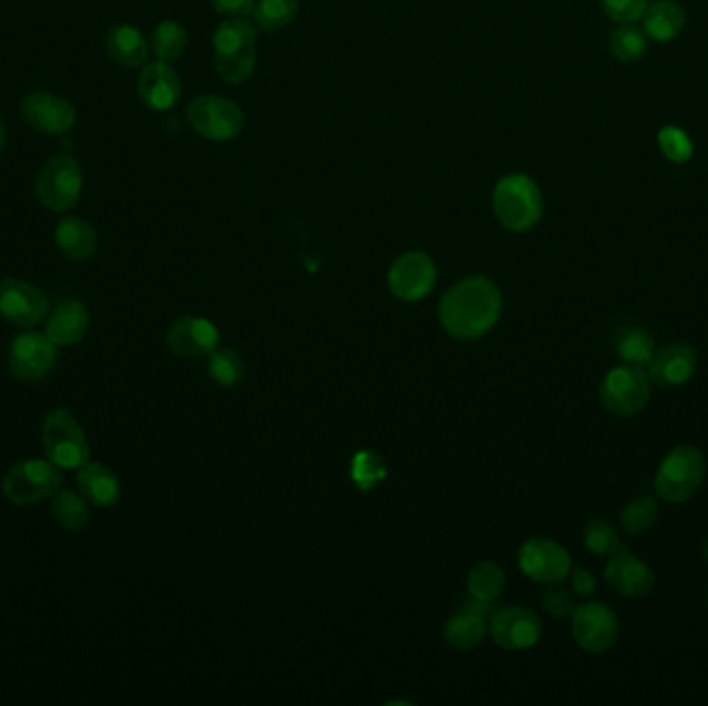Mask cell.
Segmentation results:
<instances>
[{"label":"cell","instance_id":"obj_26","mask_svg":"<svg viewBox=\"0 0 708 706\" xmlns=\"http://www.w3.org/2000/svg\"><path fill=\"white\" fill-rule=\"evenodd\" d=\"M487 624H489V619L477 616L468 609H460L456 616L448 619V624L443 628V636H446L448 645L456 650H472L485 640Z\"/></svg>","mask_w":708,"mask_h":706},{"label":"cell","instance_id":"obj_35","mask_svg":"<svg viewBox=\"0 0 708 706\" xmlns=\"http://www.w3.org/2000/svg\"><path fill=\"white\" fill-rule=\"evenodd\" d=\"M647 38L645 30L636 28L632 23H626V26H621V28L611 33V40H609L611 54L619 61H638L647 52Z\"/></svg>","mask_w":708,"mask_h":706},{"label":"cell","instance_id":"obj_14","mask_svg":"<svg viewBox=\"0 0 708 706\" xmlns=\"http://www.w3.org/2000/svg\"><path fill=\"white\" fill-rule=\"evenodd\" d=\"M489 632L496 645L506 650H527L537 645L542 634L541 617L522 605L503 607L489 619Z\"/></svg>","mask_w":708,"mask_h":706},{"label":"cell","instance_id":"obj_6","mask_svg":"<svg viewBox=\"0 0 708 706\" xmlns=\"http://www.w3.org/2000/svg\"><path fill=\"white\" fill-rule=\"evenodd\" d=\"M46 458L59 468H79L90 463V444L71 412L57 408L46 415L42 425Z\"/></svg>","mask_w":708,"mask_h":706},{"label":"cell","instance_id":"obj_27","mask_svg":"<svg viewBox=\"0 0 708 706\" xmlns=\"http://www.w3.org/2000/svg\"><path fill=\"white\" fill-rule=\"evenodd\" d=\"M655 350H657L655 338L647 328L628 326L619 331L618 340H616V352H618L619 361L647 367Z\"/></svg>","mask_w":708,"mask_h":706},{"label":"cell","instance_id":"obj_42","mask_svg":"<svg viewBox=\"0 0 708 706\" xmlns=\"http://www.w3.org/2000/svg\"><path fill=\"white\" fill-rule=\"evenodd\" d=\"M4 141H7V129H4V125L0 121V151L4 148Z\"/></svg>","mask_w":708,"mask_h":706},{"label":"cell","instance_id":"obj_33","mask_svg":"<svg viewBox=\"0 0 708 706\" xmlns=\"http://www.w3.org/2000/svg\"><path fill=\"white\" fill-rule=\"evenodd\" d=\"M350 477L361 491H371L388 477L386 460L373 450L357 451L350 463Z\"/></svg>","mask_w":708,"mask_h":706},{"label":"cell","instance_id":"obj_43","mask_svg":"<svg viewBox=\"0 0 708 706\" xmlns=\"http://www.w3.org/2000/svg\"><path fill=\"white\" fill-rule=\"evenodd\" d=\"M702 557H705V561L708 564V537L702 541Z\"/></svg>","mask_w":708,"mask_h":706},{"label":"cell","instance_id":"obj_19","mask_svg":"<svg viewBox=\"0 0 708 706\" xmlns=\"http://www.w3.org/2000/svg\"><path fill=\"white\" fill-rule=\"evenodd\" d=\"M167 342L182 359L210 357L220 342V331L206 317H182L168 328Z\"/></svg>","mask_w":708,"mask_h":706},{"label":"cell","instance_id":"obj_29","mask_svg":"<svg viewBox=\"0 0 708 706\" xmlns=\"http://www.w3.org/2000/svg\"><path fill=\"white\" fill-rule=\"evenodd\" d=\"M467 586L470 597L496 603L506 586V571L501 570L496 561H479L468 571Z\"/></svg>","mask_w":708,"mask_h":706},{"label":"cell","instance_id":"obj_5","mask_svg":"<svg viewBox=\"0 0 708 706\" xmlns=\"http://www.w3.org/2000/svg\"><path fill=\"white\" fill-rule=\"evenodd\" d=\"M652 381L647 367H638L630 362H621L605 374L599 386V400L605 410L619 419H630L640 415L652 394Z\"/></svg>","mask_w":708,"mask_h":706},{"label":"cell","instance_id":"obj_13","mask_svg":"<svg viewBox=\"0 0 708 706\" xmlns=\"http://www.w3.org/2000/svg\"><path fill=\"white\" fill-rule=\"evenodd\" d=\"M59 346L40 331H26L9 348V369L21 381H40L57 365Z\"/></svg>","mask_w":708,"mask_h":706},{"label":"cell","instance_id":"obj_7","mask_svg":"<svg viewBox=\"0 0 708 706\" xmlns=\"http://www.w3.org/2000/svg\"><path fill=\"white\" fill-rule=\"evenodd\" d=\"M62 485L61 468L50 460H23L2 479V494L16 506H33L54 496Z\"/></svg>","mask_w":708,"mask_h":706},{"label":"cell","instance_id":"obj_20","mask_svg":"<svg viewBox=\"0 0 708 706\" xmlns=\"http://www.w3.org/2000/svg\"><path fill=\"white\" fill-rule=\"evenodd\" d=\"M137 93L148 108L164 112L181 98V77L172 69L170 62H150L137 77Z\"/></svg>","mask_w":708,"mask_h":706},{"label":"cell","instance_id":"obj_32","mask_svg":"<svg viewBox=\"0 0 708 706\" xmlns=\"http://www.w3.org/2000/svg\"><path fill=\"white\" fill-rule=\"evenodd\" d=\"M657 518H659L657 496L636 497L632 501H628L619 511L621 530L632 535V537L650 530L657 523Z\"/></svg>","mask_w":708,"mask_h":706},{"label":"cell","instance_id":"obj_3","mask_svg":"<svg viewBox=\"0 0 708 706\" xmlns=\"http://www.w3.org/2000/svg\"><path fill=\"white\" fill-rule=\"evenodd\" d=\"M493 213L510 232H528L539 225L542 196L537 181L522 172L499 179L493 189Z\"/></svg>","mask_w":708,"mask_h":706},{"label":"cell","instance_id":"obj_24","mask_svg":"<svg viewBox=\"0 0 708 706\" xmlns=\"http://www.w3.org/2000/svg\"><path fill=\"white\" fill-rule=\"evenodd\" d=\"M57 245L61 249L62 256L73 259V261H83L88 257L93 256V251L98 249V235L86 220L69 216L62 218L57 226Z\"/></svg>","mask_w":708,"mask_h":706},{"label":"cell","instance_id":"obj_39","mask_svg":"<svg viewBox=\"0 0 708 706\" xmlns=\"http://www.w3.org/2000/svg\"><path fill=\"white\" fill-rule=\"evenodd\" d=\"M609 19L619 23H634L642 19L648 9V0H601Z\"/></svg>","mask_w":708,"mask_h":706},{"label":"cell","instance_id":"obj_28","mask_svg":"<svg viewBox=\"0 0 708 706\" xmlns=\"http://www.w3.org/2000/svg\"><path fill=\"white\" fill-rule=\"evenodd\" d=\"M189 44L187 30L179 21H162L151 33L150 52L156 61L174 62L181 59L185 48Z\"/></svg>","mask_w":708,"mask_h":706},{"label":"cell","instance_id":"obj_37","mask_svg":"<svg viewBox=\"0 0 708 706\" xmlns=\"http://www.w3.org/2000/svg\"><path fill=\"white\" fill-rule=\"evenodd\" d=\"M657 143H659V150H661L665 158L669 162H674V165H684V162H688L692 158V139L679 127H665V129H661L659 137H657Z\"/></svg>","mask_w":708,"mask_h":706},{"label":"cell","instance_id":"obj_1","mask_svg":"<svg viewBox=\"0 0 708 706\" xmlns=\"http://www.w3.org/2000/svg\"><path fill=\"white\" fill-rule=\"evenodd\" d=\"M503 309L498 285L485 276H468L450 286L439 301V321L458 340H479L496 328Z\"/></svg>","mask_w":708,"mask_h":706},{"label":"cell","instance_id":"obj_31","mask_svg":"<svg viewBox=\"0 0 708 706\" xmlns=\"http://www.w3.org/2000/svg\"><path fill=\"white\" fill-rule=\"evenodd\" d=\"M299 16V0H257L253 23L257 30L280 31Z\"/></svg>","mask_w":708,"mask_h":706},{"label":"cell","instance_id":"obj_11","mask_svg":"<svg viewBox=\"0 0 708 706\" xmlns=\"http://www.w3.org/2000/svg\"><path fill=\"white\" fill-rule=\"evenodd\" d=\"M438 282L436 261L422 251L402 253L388 271V286L396 299L417 302L429 297Z\"/></svg>","mask_w":708,"mask_h":706},{"label":"cell","instance_id":"obj_41","mask_svg":"<svg viewBox=\"0 0 708 706\" xmlns=\"http://www.w3.org/2000/svg\"><path fill=\"white\" fill-rule=\"evenodd\" d=\"M570 576H572V588L576 595L590 597L597 590V580L587 568H572Z\"/></svg>","mask_w":708,"mask_h":706},{"label":"cell","instance_id":"obj_36","mask_svg":"<svg viewBox=\"0 0 708 706\" xmlns=\"http://www.w3.org/2000/svg\"><path fill=\"white\" fill-rule=\"evenodd\" d=\"M208 371L211 379L220 386H235L245 376V362L241 355L230 348H216L210 355Z\"/></svg>","mask_w":708,"mask_h":706},{"label":"cell","instance_id":"obj_18","mask_svg":"<svg viewBox=\"0 0 708 706\" xmlns=\"http://www.w3.org/2000/svg\"><path fill=\"white\" fill-rule=\"evenodd\" d=\"M23 119L33 129L48 136H62L76 125V108L54 93L33 91L21 105Z\"/></svg>","mask_w":708,"mask_h":706},{"label":"cell","instance_id":"obj_34","mask_svg":"<svg viewBox=\"0 0 708 706\" xmlns=\"http://www.w3.org/2000/svg\"><path fill=\"white\" fill-rule=\"evenodd\" d=\"M585 545L590 554L599 557H611L624 547L618 528L601 518L588 520L585 526Z\"/></svg>","mask_w":708,"mask_h":706},{"label":"cell","instance_id":"obj_10","mask_svg":"<svg viewBox=\"0 0 708 706\" xmlns=\"http://www.w3.org/2000/svg\"><path fill=\"white\" fill-rule=\"evenodd\" d=\"M576 645L590 655H604L618 643L619 622L616 611L601 601L578 605L572 614Z\"/></svg>","mask_w":708,"mask_h":706},{"label":"cell","instance_id":"obj_21","mask_svg":"<svg viewBox=\"0 0 708 706\" xmlns=\"http://www.w3.org/2000/svg\"><path fill=\"white\" fill-rule=\"evenodd\" d=\"M90 314L83 302L64 301L50 314L46 336L57 346H76L86 338Z\"/></svg>","mask_w":708,"mask_h":706},{"label":"cell","instance_id":"obj_23","mask_svg":"<svg viewBox=\"0 0 708 706\" xmlns=\"http://www.w3.org/2000/svg\"><path fill=\"white\" fill-rule=\"evenodd\" d=\"M106 50L112 61L127 69H136L148 61L150 44L133 26H119L108 33Z\"/></svg>","mask_w":708,"mask_h":706},{"label":"cell","instance_id":"obj_25","mask_svg":"<svg viewBox=\"0 0 708 706\" xmlns=\"http://www.w3.org/2000/svg\"><path fill=\"white\" fill-rule=\"evenodd\" d=\"M686 26V13L678 2L661 0L650 4L645 13V33L655 42H671Z\"/></svg>","mask_w":708,"mask_h":706},{"label":"cell","instance_id":"obj_4","mask_svg":"<svg viewBox=\"0 0 708 706\" xmlns=\"http://www.w3.org/2000/svg\"><path fill=\"white\" fill-rule=\"evenodd\" d=\"M707 475V460L694 446H678L669 451L655 475V496L665 504H686L698 494Z\"/></svg>","mask_w":708,"mask_h":706},{"label":"cell","instance_id":"obj_8","mask_svg":"<svg viewBox=\"0 0 708 706\" xmlns=\"http://www.w3.org/2000/svg\"><path fill=\"white\" fill-rule=\"evenodd\" d=\"M189 125L196 133L210 141H230L241 136L245 117L239 105L222 96H197L187 108Z\"/></svg>","mask_w":708,"mask_h":706},{"label":"cell","instance_id":"obj_15","mask_svg":"<svg viewBox=\"0 0 708 706\" xmlns=\"http://www.w3.org/2000/svg\"><path fill=\"white\" fill-rule=\"evenodd\" d=\"M48 314V297L26 280L7 278L0 282V316L17 328H33Z\"/></svg>","mask_w":708,"mask_h":706},{"label":"cell","instance_id":"obj_38","mask_svg":"<svg viewBox=\"0 0 708 706\" xmlns=\"http://www.w3.org/2000/svg\"><path fill=\"white\" fill-rule=\"evenodd\" d=\"M541 605L542 609H545L549 616L558 617V619L572 617L574 609L578 607L572 593H568L566 588H559V586L554 585L542 593Z\"/></svg>","mask_w":708,"mask_h":706},{"label":"cell","instance_id":"obj_2","mask_svg":"<svg viewBox=\"0 0 708 706\" xmlns=\"http://www.w3.org/2000/svg\"><path fill=\"white\" fill-rule=\"evenodd\" d=\"M216 71L228 83H245L257 62V26L247 17H230L213 33Z\"/></svg>","mask_w":708,"mask_h":706},{"label":"cell","instance_id":"obj_12","mask_svg":"<svg viewBox=\"0 0 708 706\" xmlns=\"http://www.w3.org/2000/svg\"><path fill=\"white\" fill-rule=\"evenodd\" d=\"M518 566L541 585H559L574 568L568 549L554 539H528L518 551Z\"/></svg>","mask_w":708,"mask_h":706},{"label":"cell","instance_id":"obj_30","mask_svg":"<svg viewBox=\"0 0 708 706\" xmlns=\"http://www.w3.org/2000/svg\"><path fill=\"white\" fill-rule=\"evenodd\" d=\"M52 514L64 530H81L90 523L88 499L71 489H59L52 496Z\"/></svg>","mask_w":708,"mask_h":706},{"label":"cell","instance_id":"obj_17","mask_svg":"<svg viewBox=\"0 0 708 706\" xmlns=\"http://www.w3.org/2000/svg\"><path fill=\"white\" fill-rule=\"evenodd\" d=\"M698 355L692 346L684 342H671L655 350L652 359L648 361L647 374L652 386L659 388H679L688 384L696 374Z\"/></svg>","mask_w":708,"mask_h":706},{"label":"cell","instance_id":"obj_40","mask_svg":"<svg viewBox=\"0 0 708 706\" xmlns=\"http://www.w3.org/2000/svg\"><path fill=\"white\" fill-rule=\"evenodd\" d=\"M211 7L227 17H249L253 16L256 0H210Z\"/></svg>","mask_w":708,"mask_h":706},{"label":"cell","instance_id":"obj_9","mask_svg":"<svg viewBox=\"0 0 708 706\" xmlns=\"http://www.w3.org/2000/svg\"><path fill=\"white\" fill-rule=\"evenodd\" d=\"M81 187L83 172L76 160L71 156H54L38 177L36 196L48 210L67 211L76 208Z\"/></svg>","mask_w":708,"mask_h":706},{"label":"cell","instance_id":"obj_16","mask_svg":"<svg viewBox=\"0 0 708 706\" xmlns=\"http://www.w3.org/2000/svg\"><path fill=\"white\" fill-rule=\"evenodd\" d=\"M605 580L618 595L628 599H642L650 595L657 585L655 570L626 547H621L618 554L609 557L605 568Z\"/></svg>","mask_w":708,"mask_h":706},{"label":"cell","instance_id":"obj_22","mask_svg":"<svg viewBox=\"0 0 708 706\" xmlns=\"http://www.w3.org/2000/svg\"><path fill=\"white\" fill-rule=\"evenodd\" d=\"M77 485L81 489V496L100 508L114 506L121 497V483L117 479V475L108 466L98 465V463H86L79 466Z\"/></svg>","mask_w":708,"mask_h":706},{"label":"cell","instance_id":"obj_44","mask_svg":"<svg viewBox=\"0 0 708 706\" xmlns=\"http://www.w3.org/2000/svg\"><path fill=\"white\" fill-rule=\"evenodd\" d=\"M707 603H708V593H707Z\"/></svg>","mask_w":708,"mask_h":706}]
</instances>
